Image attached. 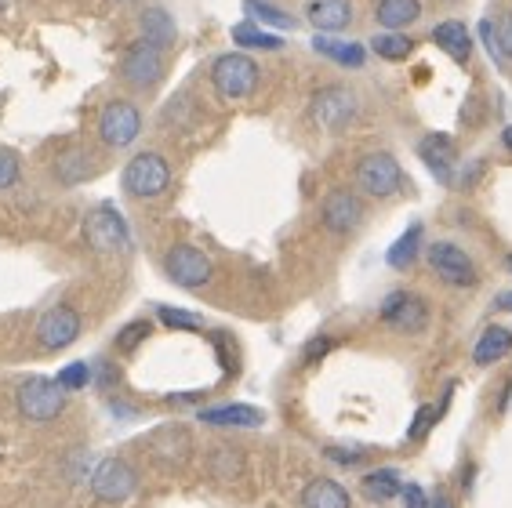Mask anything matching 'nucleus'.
<instances>
[{
	"label": "nucleus",
	"mask_w": 512,
	"mask_h": 508,
	"mask_svg": "<svg viewBox=\"0 0 512 508\" xmlns=\"http://www.w3.org/2000/svg\"><path fill=\"white\" fill-rule=\"evenodd\" d=\"M69 407V392L48 374H30L15 385V411L30 425H51L59 421Z\"/></svg>",
	"instance_id": "1"
},
{
	"label": "nucleus",
	"mask_w": 512,
	"mask_h": 508,
	"mask_svg": "<svg viewBox=\"0 0 512 508\" xmlns=\"http://www.w3.org/2000/svg\"><path fill=\"white\" fill-rule=\"evenodd\" d=\"M171 182H175V171H171L168 157L157 149L135 153L120 171V186L131 200H160L171 189Z\"/></svg>",
	"instance_id": "2"
},
{
	"label": "nucleus",
	"mask_w": 512,
	"mask_h": 508,
	"mask_svg": "<svg viewBox=\"0 0 512 508\" xmlns=\"http://www.w3.org/2000/svg\"><path fill=\"white\" fill-rule=\"evenodd\" d=\"M360 113H364V102H360V95H356L349 84H327V88L316 91L313 102H309V117H313V124L320 127V131H327V135L349 131V127L360 120Z\"/></svg>",
	"instance_id": "3"
},
{
	"label": "nucleus",
	"mask_w": 512,
	"mask_h": 508,
	"mask_svg": "<svg viewBox=\"0 0 512 508\" xmlns=\"http://www.w3.org/2000/svg\"><path fill=\"white\" fill-rule=\"evenodd\" d=\"M211 88L229 102H244L262 88V69L247 51H226L211 62Z\"/></svg>",
	"instance_id": "4"
},
{
	"label": "nucleus",
	"mask_w": 512,
	"mask_h": 508,
	"mask_svg": "<svg viewBox=\"0 0 512 508\" xmlns=\"http://www.w3.org/2000/svg\"><path fill=\"white\" fill-rule=\"evenodd\" d=\"M353 178H356V193L371 196V200H393L396 193H404V182H407L400 160L393 153H385V149L356 160Z\"/></svg>",
	"instance_id": "5"
},
{
	"label": "nucleus",
	"mask_w": 512,
	"mask_h": 508,
	"mask_svg": "<svg viewBox=\"0 0 512 508\" xmlns=\"http://www.w3.org/2000/svg\"><path fill=\"white\" fill-rule=\"evenodd\" d=\"M84 240L99 254H131V225L113 204H95L84 215Z\"/></svg>",
	"instance_id": "6"
},
{
	"label": "nucleus",
	"mask_w": 512,
	"mask_h": 508,
	"mask_svg": "<svg viewBox=\"0 0 512 508\" xmlns=\"http://www.w3.org/2000/svg\"><path fill=\"white\" fill-rule=\"evenodd\" d=\"M117 73L131 91H157L164 84V77H168V59H164L160 48H153L146 40H135L120 55Z\"/></svg>",
	"instance_id": "7"
},
{
	"label": "nucleus",
	"mask_w": 512,
	"mask_h": 508,
	"mask_svg": "<svg viewBox=\"0 0 512 508\" xmlns=\"http://www.w3.org/2000/svg\"><path fill=\"white\" fill-rule=\"evenodd\" d=\"M425 265L433 269V276L440 284L458 287V291H469V287L480 284L476 262L469 258V251L458 247L454 240H436V244L425 247Z\"/></svg>",
	"instance_id": "8"
},
{
	"label": "nucleus",
	"mask_w": 512,
	"mask_h": 508,
	"mask_svg": "<svg viewBox=\"0 0 512 508\" xmlns=\"http://www.w3.org/2000/svg\"><path fill=\"white\" fill-rule=\"evenodd\" d=\"M142 109L131 98H109L99 113V142L106 149H131L142 135Z\"/></svg>",
	"instance_id": "9"
},
{
	"label": "nucleus",
	"mask_w": 512,
	"mask_h": 508,
	"mask_svg": "<svg viewBox=\"0 0 512 508\" xmlns=\"http://www.w3.org/2000/svg\"><path fill=\"white\" fill-rule=\"evenodd\" d=\"M378 320L396 334H422L429 323H433V309L422 294L414 291H389L378 305Z\"/></svg>",
	"instance_id": "10"
},
{
	"label": "nucleus",
	"mask_w": 512,
	"mask_h": 508,
	"mask_svg": "<svg viewBox=\"0 0 512 508\" xmlns=\"http://www.w3.org/2000/svg\"><path fill=\"white\" fill-rule=\"evenodd\" d=\"M164 276L182 291H200L215 280V262L193 244H171L164 251Z\"/></svg>",
	"instance_id": "11"
},
{
	"label": "nucleus",
	"mask_w": 512,
	"mask_h": 508,
	"mask_svg": "<svg viewBox=\"0 0 512 508\" xmlns=\"http://www.w3.org/2000/svg\"><path fill=\"white\" fill-rule=\"evenodd\" d=\"M138 490V469L128 458H102L95 469H91V494L102 501V505H124L128 498H135Z\"/></svg>",
	"instance_id": "12"
},
{
	"label": "nucleus",
	"mask_w": 512,
	"mask_h": 508,
	"mask_svg": "<svg viewBox=\"0 0 512 508\" xmlns=\"http://www.w3.org/2000/svg\"><path fill=\"white\" fill-rule=\"evenodd\" d=\"M80 334H84V316H80V309H73L69 302H59V305H51L48 313H40L33 338H37V349L62 352V349H69V345H77Z\"/></svg>",
	"instance_id": "13"
},
{
	"label": "nucleus",
	"mask_w": 512,
	"mask_h": 508,
	"mask_svg": "<svg viewBox=\"0 0 512 508\" xmlns=\"http://www.w3.org/2000/svg\"><path fill=\"white\" fill-rule=\"evenodd\" d=\"M367 218L364 196L356 189H331V193L320 200V222L331 236H353Z\"/></svg>",
	"instance_id": "14"
},
{
	"label": "nucleus",
	"mask_w": 512,
	"mask_h": 508,
	"mask_svg": "<svg viewBox=\"0 0 512 508\" xmlns=\"http://www.w3.org/2000/svg\"><path fill=\"white\" fill-rule=\"evenodd\" d=\"M146 454L157 469L178 472L189 461V454H193V436L182 425H164V429H157L146 440Z\"/></svg>",
	"instance_id": "15"
},
{
	"label": "nucleus",
	"mask_w": 512,
	"mask_h": 508,
	"mask_svg": "<svg viewBox=\"0 0 512 508\" xmlns=\"http://www.w3.org/2000/svg\"><path fill=\"white\" fill-rule=\"evenodd\" d=\"M418 157H422V164L429 167V175L440 186H454V175H458V146H454L451 135H440V131L425 135L418 142Z\"/></svg>",
	"instance_id": "16"
},
{
	"label": "nucleus",
	"mask_w": 512,
	"mask_h": 508,
	"mask_svg": "<svg viewBox=\"0 0 512 508\" xmlns=\"http://www.w3.org/2000/svg\"><path fill=\"white\" fill-rule=\"evenodd\" d=\"M197 421L211 429H262L266 411L251 403H215V407H197Z\"/></svg>",
	"instance_id": "17"
},
{
	"label": "nucleus",
	"mask_w": 512,
	"mask_h": 508,
	"mask_svg": "<svg viewBox=\"0 0 512 508\" xmlns=\"http://www.w3.org/2000/svg\"><path fill=\"white\" fill-rule=\"evenodd\" d=\"M95 175H99V160L84 146L62 149L59 157H55V164H51V178H55L62 189H77V186H84V182H91Z\"/></svg>",
	"instance_id": "18"
},
{
	"label": "nucleus",
	"mask_w": 512,
	"mask_h": 508,
	"mask_svg": "<svg viewBox=\"0 0 512 508\" xmlns=\"http://www.w3.org/2000/svg\"><path fill=\"white\" fill-rule=\"evenodd\" d=\"M306 22L324 37H338L353 26V0H306Z\"/></svg>",
	"instance_id": "19"
},
{
	"label": "nucleus",
	"mask_w": 512,
	"mask_h": 508,
	"mask_svg": "<svg viewBox=\"0 0 512 508\" xmlns=\"http://www.w3.org/2000/svg\"><path fill=\"white\" fill-rule=\"evenodd\" d=\"M175 37H178V26L168 8H160V4L142 8V15H138V40H146V44H153V48H160V51H168L171 44H175Z\"/></svg>",
	"instance_id": "20"
},
{
	"label": "nucleus",
	"mask_w": 512,
	"mask_h": 508,
	"mask_svg": "<svg viewBox=\"0 0 512 508\" xmlns=\"http://www.w3.org/2000/svg\"><path fill=\"white\" fill-rule=\"evenodd\" d=\"M509 352H512V327L491 323V327H483V334L476 338L473 363L476 367H494V363H502Z\"/></svg>",
	"instance_id": "21"
},
{
	"label": "nucleus",
	"mask_w": 512,
	"mask_h": 508,
	"mask_svg": "<svg viewBox=\"0 0 512 508\" xmlns=\"http://www.w3.org/2000/svg\"><path fill=\"white\" fill-rule=\"evenodd\" d=\"M360 490H364V498L371 501V505H389V501L400 498V490H404V476H400V469H393V465L367 469L364 479H360Z\"/></svg>",
	"instance_id": "22"
},
{
	"label": "nucleus",
	"mask_w": 512,
	"mask_h": 508,
	"mask_svg": "<svg viewBox=\"0 0 512 508\" xmlns=\"http://www.w3.org/2000/svg\"><path fill=\"white\" fill-rule=\"evenodd\" d=\"M313 51L316 55H324L327 62L342 66V69H364L367 66V48L364 44H356V40H338V37H324V33H316Z\"/></svg>",
	"instance_id": "23"
},
{
	"label": "nucleus",
	"mask_w": 512,
	"mask_h": 508,
	"mask_svg": "<svg viewBox=\"0 0 512 508\" xmlns=\"http://www.w3.org/2000/svg\"><path fill=\"white\" fill-rule=\"evenodd\" d=\"M433 44L440 51H447L454 62L473 59V33H469V26H465V22H458V19L436 22V26H433Z\"/></svg>",
	"instance_id": "24"
},
{
	"label": "nucleus",
	"mask_w": 512,
	"mask_h": 508,
	"mask_svg": "<svg viewBox=\"0 0 512 508\" xmlns=\"http://www.w3.org/2000/svg\"><path fill=\"white\" fill-rule=\"evenodd\" d=\"M302 508H353V498L338 479L320 476L302 490Z\"/></svg>",
	"instance_id": "25"
},
{
	"label": "nucleus",
	"mask_w": 512,
	"mask_h": 508,
	"mask_svg": "<svg viewBox=\"0 0 512 508\" xmlns=\"http://www.w3.org/2000/svg\"><path fill=\"white\" fill-rule=\"evenodd\" d=\"M422 240H425L422 222L407 225L404 233H400V240H396V244L385 251V262H389V269H396V273L411 269V265L418 262V254H422Z\"/></svg>",
	"instance_id": "26"
},
{
	"label": "nucleus",
	"mask_w": 512,
	"mask_h": 508,
	"mask_svg": "<svg viewBox=\"0 0 512 508\" xmlns=\"http://www.w3.org/2000/svg\"><path fill=\"white\" fill-rule=\"evenodd\" d=\"M375 19L382 30H407L422 19V0H378Z\"/></svg>",
	"instance_id": "27"
},
{
	"label": "nucleus",
	"mask_w": 512,
	"mask_h": 508,
	"mask_svg": "<svg viewBox=\"0 0 512 508\" xmlns=\"http://www.w3.org/2000/svg\"><path fill=\"white\" fill-rule=\"evenodd\" d=\"M247 469V458L244 450L233 447V443H215L211 447V454H207V476L222 479V483H229V479H240Z\"/></svg>",
	"instance_id": "28"
},
{
	"label": "nucleus",
	"mask_w": 512,
	"mask_h": 508,
	"mask_svg": "<svg viewBox=\"0 0 512 508\" xmlns=\"http://www.w3.org/2000/svg\"><path fill=\"white\" fill-rule=\"evenodd\" d=\"M480 37H483V44H487V51H491L494 59L512 62V8L502 11L498 19H483Z\"/></svg>",
	"instance_id": "29"
},
{
	"label": "nucleus",
	"mask_w": 512,
	"mask_h": 508,
	"mask_svg": "<svg viewBox=\"0 0 512 508\" xmlns=\"http://www.w3.org/2000/svg\"><path fill=\"white\" fill-rule=\"evenodd\" d=\"M244 8H247V15H251V22L269 33H291L298 26V19L291 15V11L276 8V4H269V0H244Z\"/></svg>",
	"instance_id": "30"
},
{
	"label": "nucleus",
	"mask_w": 512,
	"mask_h": 508,
	"mask_svg": "<svg viewBox=\"0 0 512 508\" xmlns=\"http://www.w3.org/2000/svg\"><path fill=\"white\" fill-rule=\"evenodd\" d=\"M233 40H237L240 51H284V37L280 33H269L255 22H237L233 26Z\"/></svg>",
	"instance_id": "31"
},
{
	"label": "nucleus",
	"mask_w": 512,
	"mask_h": 508,
	"mask_svg": "<svg viewBox=\"0 0 512 508\" xmlns=\"http://www.w3.org/2000/svg\"><path fill=\"white\" fill-rule=\"evenodd\" d=\"M367 51L375 55V59L382 62H404L414 55V40L407 37V33H396V30H382L371 44H367Z\"/></svg>",
	"instance_id": "32"
},
{
	"label": "nucleus",
	"mask_w": 512,
	"mask_h": 508,
	"mask_svg": "<svg viewBox=\"0 0 512 508\" xmlns=\"http://www.w3.org/2000/svg\"><path fill=\"white\" fill-rule=\"evenodd\" d=\"M149 334H153V320H131L113 334V349L120 356H131L135 349H142V342H149Z\"/></svg>",
	"instance_id": "33"
},
{
	"label": "nucleus",
	"mask_w": 512,
	"mask_h": 508,
	"mask_svg": "<svg viewBox=\"0 0 512 508\" xmlns=\"http://www.w3.org/2000/svg\"><path fill=\"white\" fill-rule=\"evenodd\" d=\"M157 320L168 327V331H204V316L189 313V309H178V305H157Z\"/></svg>",
	"instance_id": "34"
},
{
	"label": "nucleus",
	"mask_w": 512,
	"mask_h": 508,
	"mask_svg": "<svg viewBox=\"0 0 512 508\" xmlns=\"http://www.w3.org/2000/svg\"><path fill=\"white\" fill-rule=\"evenodd\" d=\"M447 411V400L440 403V407H433V403H422L418 411H414V421H411V429H407V440L411 443H422L429 432H433V425L440 421V414Z\"/></svg>",
	"instance_id": "35"
},
{
	"label": "nucleus",
	"mask_w": 512,
	"mask_h": 508,
	"mask_svg": "<svg viewBox=\"0 0 512 508\" xmlns=\"http://www.w3.org/2000/svg\"><path fill=\"white\" fill-rule=\"evenodd\" d=\"M55 381H59L69 396H73V392H80V389H91V363L88 360L66 363V367L55 374Z\"/></svg>",
	"instance_id": "36"
},
{
	"label": "nucleus",
	"mask_w": 512,
	"mask_h": 508,
	"mask_svg": "<svg viewBox=\"0 0 512 508\" xmlns=\"http://www.w3.org/2000/svg\"><path fill=\"white\" fill-rule=\"evenodd\" d=\"M22 182V157L11 146H0V193H8Z\"/></svg>",
	"instance_id": "37"
},
{
	"label": "nucleus",
	"mask_w": 512,
	"mask_h": 508,
	"mask_svg": "<svg viewBox=\"0 0 512 508\" xmlns=\"http://www.w3.org/2000/svg\"><path fill=\"white\" fill-rule=\"evenodd\" d=\"M324 458L335 461V465H342V469H360V465H367L371 450H367V447H342V443H331V447H324Z\"/></svg>",
	"instance_id": "38"
},
{
	"label": "nucleus",
	"mask_w": 512,
	"mask_h": 508,
	"mask_svg": "<svg viewBox=\"0 0 512 508\" xmlns=\"http://www.w3.org/2000/svg\"><path fill=\"white\" fill-rule=\"evenodd\" d=\"M117 381H120V371L109 360H95V363H91V385H95V389L113 392V389H117Z\"/></svg>",
	"instance_id": "39"
},
{
	"label": "nucleus",
	"mask_w": 512,
	"mask_h": 508,
	"mask_svg": "<svg viewBox=\"0 0 512 508\" xmlns=\"http://www.w3.org/2000/svg\"><path fill=\"white\" fill-rule=\"evenodd\" d=\"M197 117V109H193V102H189V95H175L164 106V124H182V120H193Z\"/></svg>",
	"instance_id": "40"
},
{
	"label": "nucleus",
	"mask_w": 512,
	"mask_h": 508,
	"mask_svg": "<svg viewBox=\"0 0 512 508\" xmlns=\"http://www.w3.org/2000/svg\"><path fill=\"white\" fill-rule=\"evenodd\" d=\"M331 349H335V338H327V334H320V338H313V342L306 345V352H302V363L324 360V356H327Z\"/></svg>",
	"instance_id": "41"
},
{
	"label": "nucleus",
	"mask_w": 512,
	"mask_h": 508,
	"mask_svg": "<svg viewBox=\"0 0 512 508\" xmlns=\"http://www.w3.org/2000/svg\"><path fill=\"white\" fill-rule=\"evenodd\" d=\"M400 498H404V508H429V494H425V487H418V483H404Z\"/></svg>",
	"instance_id": "42"
},
{
	"label": "nucleus",
	"mask_w": 512,
	"mask_h": 508,
	"mask_svg": "<svg viewBox=\"0 0 512 508\" xmlns=\"http://www.w3.org/2000/svg\"><path fill=\"white\" fill-rule=\"evenodd\" d=\"M207 392H171V396H164V403L168 407H193V403H204Z\"/></svg>",
	"instance_id": "43"
},
{
	"label": "nucleus",
	"mask_w": 512,
	"mask_h": 508,
	"mask_svg": "<svg viewBox=\"0 0 512 508\" xmlns=\"http://www.w3.org/2000/svg\"><path fill=\"white\" fill-rule=\"evenodd\" d=\"M494 309H502V313H512V291L498 294V298H494Z\"/></svg>",
	"instance_id": "44"
},
{
	"label": "nucleus",
	"mask_w": 512,
	"mask_h": 508,
	"mask_svg": "<svg viewBox=\"0 0 512 508\" xmlns=\"http://www.w3.org/2000/svg\"><path fill=\"white\" fill-rule=\"evenodd\" d=\"M429 508H458V505H454L451 498H444V494H440V498H433V501H429Z\"/></svg>",
	"instance_id": "45"
},
{
	"label": "nucleus",
	"mask_w": 512,
	"mask_h": 508,
	"mask_svg": "<svg viewBox=\"0 0 512 508\" xmlns=\"http://www.w3.org/2000/svg\"><path fill=\"white\" fill-rule=\"evenodd\" d=\"M502 146H505V149H509V153H512V124L505 127V131H502Z\"/></svg>",
	"instance_id": "46"
},
{
	"label": "nucleus",
	"mask_w": 512,
	"mask_h": 508,
	"mask_svg": "<svg viewBox=\"0 0 512 508\" xmlns=\"http://www.w3.org/2000/svg\"><path fill=\"white\" fill-rule=\"evenodd\" d=\"M505 265H509V273H512V254H505Z\"/></svg>",
	"instance_id": "47"
},
{
	"label": "nucleus",
	"mask_w": 512,
	"mask_h": 508,
	"mask_svg": "<svg viewBox=\"0 0 512 508\" xmlns=\"http://www.w3.org/2000/svg\"><path fill=\"white\" fill-rule=\"evenodd\" d=\"M444 4H458V0H444Z\"/></svg>",
	"instance_id": "48"
},
{
	"label": "nucleus",
	"mask_w": 512,
	"mask_h": 508,
	"mask_svg": "<svg viewBox=\"0 0 512 508\" xmlns=\"http://www.w3.org/2000/svg\"><path fill=\"white\" fill-rule=\"evenodd\" d=\"M4 4H8V0H0V8H4Z\"/></svg>",
	"instance_id": "49"
},
{
	"label": "nucleus",
	"mask_w": 512,
	"mask_h": 508,
	"mask_svg": "<svg viewBox=\"0 0 512 508\" xmlns=\"http://www.w3.org/2000/svg\"><path fill=\"white\" fill-rule=\"evenodd\" d=\"M120 4H124V0H120Z\"/></svg>",
	"instance_id": "50"
}]
</instances>
